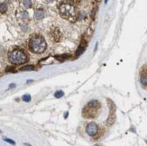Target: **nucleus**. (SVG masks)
I'll list each match as a JSON object with an SVG mask.
<instances>
[{"label":"nucleus","mask_w":147,"mask_h":146,"mask_svg":"<svg viewBox=\"0 0 147 146\" xmlns=\"http://www.w3.org/2000/svg\"><path fill=\"white\" fill-rule=\"evenodd\" d=\"M29 48L34 53H42L46 49V42L41 35H34L30 39Z\"/></svg>","instance_id":"1"},{"label":"nucleus","mask_w":147,"mask_h":146,"mask_svg":"<svg viewBox=\"0 0 147 146\" xmlns=\"http://www.w3.org/2000/svg\"><path fill=\"white\" fill-rule=\"evenodd\" d=\"M61 15L69 21H75L77 18V12L75 9V6L69 3H63L60 5L59 7Z\"/></svg>","instance_id":"2"},{"label":"nucleus","mask_w":147,"mask_h":146,"mask_svg":"<svg viewBox=\"0 0 147 146\" xmlns=\"http://www.w3.org/2000/svg\"><path fill=\"white\" fill-rule=\"evenodd\" d=\"M100 108V103L98 100H91L83 108L82 115L86 118H94L98 116V110Z\"/></svg>","instance_id":"3"},{"label":"nucleus","mask_w":147,"mask_h":146,"mask_svg":"<svg viewBox=\"0 0 147 146\" xmlns=\"http://www.w3.org/2000/svg\"><path fill=\"white\" fill-rule=\"evenodd\" d=\"M9 61L14 64H23L27 61V55L21 49H15L9 53Z\"/></svg>","instance_id":"4"},{"label":"nucleus","mask_w":147,"mask_h":146,"mask_svg":"<svg viewBox=\"0 0 147 146\" xmlns=\"http://www.w3.org/2000/svg\"><path fill=\"white\" fill-rule=\"evenodd\" d=\"M87 133H88V135H90V136H94L97 135V133H98V124L94 123V122H91V123H89L88 125H87Z\"/></svg>","instance_id":"5"},{"label":"nucleus","mask_w":147,"mask_h":146,"mask_svg":"<svg viewBox=\"0 0 147 146\" xmlns=\"http://www.w3.org/2000/svg\"><path fill=\"white\" fill-rule=\"evenodd\" d=\"M140 80H141V83L144 86H147V73H141V78H140Z\"/></svg>","instance_id":"6"},{"label":"nucleus","mask_w":147,"mask_h":146,"mask_svg":"<svg viewBox=\"0 0 147 146\" xmlns=\"http://www.w3.org/2000/svg\"><path fill=\"white\" fill-rule=\"evenodd\" d=\"M34 17H35V19H37V20L42 19L44 17V13H43V11H41V10L36 11L35 14H34Z\"/></svg>","instance_id":"7"},{"label":"nucleus","mask_w":147,"mask_h":146,"mask_svg":"<svg viewBox=\"0 0 147 146\" xmlns=\"http://www.w3.org/2000/svg\"><path fill=\"white\" fill-rule=\"evenodd\" d=\"M84 50H85V45H83V43H81L80 45V47L78 48V50H77L76 55H77V56L80 55L83 52H84Z\"/></svg>","instance_id":"8"},{"label":"nucleus","mask_w":147,"mask_h":146,"mask_svg":"<svg viewBox=\"0 0 147 146\" xmlns=\"http://www.w3.org/2000/svg\"><path fill=\"white\" fill-rule=\"evenodd\" d=\"M69 54H63V55H61V56H56L55 58H56L57 60H59L60 61H62L67 60V59L69 58Z\"/></svg>","instance_id":"9"},{"label":"nucleus","mask_w":147,"mask_h":146,"mask_svg":"<svg viewBox=\"0 0 147 146\" xmlns=\"http://www.w3.org/2000/svg\"><path fill=\"white\" fill-rule=\"evenodd\" d=\"M34 69V67L33 65H27V66H24L23 68H21V71H33Z\"/></svg>","instance_id":"10"},{"label":"nucleus","mask_w":147,"mask_h":146,"mask_svg":"<svg viewBox=\"0 0 147 146\" xmlns=\"http://www.w3.org/2000/svg\"><path fill=\"white\" fill-rule=\"evenodd\" d=\"M63 95H64V93H63V91H61V90H58V91H57V92L54 94V97H55L56 98H60L63 97Z\"/></svg>","instance_id":"11"},{"label":"nucleus","mask_w":147,"mask_h":146,"mask_svg":"<svg viewBox=\"0 0 147 146\" xmlns=\"http://www.w3.org/2000/svg\"><path fill=\"white\" fill-rule=\"evenodd\" d=\"M7 9V6H6L5 4H1L0 5V13H4Z\"/></svg>","instance_id":"12"},{"label":"nucleus","mask_w":147,"mask_h":146,"mask_svg":"<svg viewBox=\"0 0 147 146\" xmlns=\"http://www.w3.org/2000/svg\"><path fill=\"white\" fill-rule=\"evenodd\" d=\"M23 100L25 101V102H30V101H31V96H30V95H24Z\"/></svg>","instance_id":"13"},{"label":"nucleus","mask_w":147,"mask_h":146,"mask_svg":"<svg viewBox=\"0 0 147 146\" xmlns=\"http://www.w3.org/2000/svg\"><path fill=\"white\" fill-rule=\"evenodd\" d=\"M23 3L24 4V5L26 6V7H31V6H32V2L31 1H24Z\"/></svg>","instance_id":"14"},{"label":"nucleus","mask_w":147,"mask_h":146,"mask_svg":"<svg viewBox=\"0 0 147 146\" xmlns=\"http://www.w3.org/2000/svg\"><path fill=\"white\" fill-rule=\"evenodd\" d=\"M5 141H6V142L9 143H11V144H15V142L13 141V140H10V139H6V138H5Z\"/></svg>","instance_id":"15"},{"label":"nucleus","mask_w":147,"mask_h":146,"mask_svg":"<svg viewBox=\"0 0 147 146\" xmlns=\"http://www.w3.org/2000/svg\"><path fill=\"white\" fill-rule=\"evenodd\" d=\"M0 133H1V130H0Z\"/></svg>","instance_id":"16"}]
</instances>
